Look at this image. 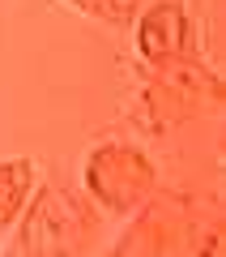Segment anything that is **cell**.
<instances>
[{
  "mask_svg": "<svg viewBox=\"0 0 226 257\" xmlns=\"http://www.w3.org/2000/svg\"><path fill=\"white\" fill-rule=\"evenodd\" d=\"M154 69L158 73H154V86H150V99L158 107H166L175 120L222 103V82L209 73L205 64H196L192 56H180L171 64H154Z\"/></svg>",
  "mask_w": 226,
  "mask_h": 257,
  "instance_id": "obj_3",
  "label": "cell"
},
{
  "mask_svg": "<svg viewBox=\"0 0 226 257\" xmlns=\"http://www.w3.org/2000/svg\"><path fill=\"white\" fill-rule=\"evenodd\" d=\"M86 193L102 206L107 214H132L141 210L158 189V167L141 146L124 142H102L86 155Z\"/></svg>",
  "mask_w": 226,
  "mask_h": 257,
  "instance_id": "obj_1",
  "label": "cell"
},
{
  "mask_svg": "<svg viewBox=\"0 0 226 257\" xmlns=\"http://www.w3.org/2000/svg\"><path fill=\"white\" fill-rule=\"evenodd\" d=\"M200 257H222V231H209L205 244H200Z\"/></svg>",
  "mask_w": 226,
  "mask_h": 257,
  "instance_id": "obj_7",
  "label": "cell"
},
{
  "mask_svg": "<svg viewBox=\"0 0 226 257\" xmlns=\"http://www.w3.org/2000/svg\"><path fill=\"white\" fill-rule=\"evenodd\" d=\"M136 56L145 64H171L192 56V22L180 0H150L136 13Z\"/></svg>",
  "mask_w": 226,
  "mask_h": 257,
  "instance_id": "obj_4",
  "label": "cell"
},
{
  "mask_svg": "<svg viewBox=\"0 0 226 257\" xmlns=\"http://www.w3.org/2000/svg\"><path fill=\"white\" fill-rule=\"evenodd\" d=\"M72 9L90 13V18L107 22V26H124V22H132L136 13L150 5V0H68Z\"/></svg>",
  "mask_w": 226,
  "mask_h": 257,
  "instance_id": "obj_6",
  "label": "cell"
},
{
  "mask_svg": "<svg viewBox=\"0 0 226 257\" xmlns=\"http://www.w3.org/2000/svg\"><path fill=\"white\" fill-rule=\"evenodd\" d=\"M94 236V219L72 189H52L34 193L30 206L18 219V240L26 257H72L82 253L86 240Z\"/></svg>",
  "mask_w": 226,
  "mask_h": 257,
  "instance_id": "obj_2",
  "label": "cell"
},
{
  "mask_svg": "<svg viewBox=\"0 0 226 257\" xmlns=\"http://www.w3.org/2000/svg\"><path fill=\"white\" fill-rule=\"evenodd\" d=\"M34 159H0V231H9L34 197Z\"/></svg>",
  "mask_w": 226,
  "mask_h": 257,
  "instance_id": "obj_5",
  "label": "cell"
}]
</instances>
